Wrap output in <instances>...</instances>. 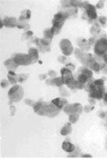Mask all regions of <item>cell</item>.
<instances>
[{
  "label": "cell",
  "mask_w": 107,
  "mask_h": 159,
  "mask_svg": "<svg viewBox=\"0 0 107 159\" xmlns=\"http://www.w3.org/2000/svg\"><path fill=\"white\" fill-rule=\"evenodd\" d=\"M78 119V116H76V117H73V115H71V116H70V120H71L72 123H74L76 120Z\"/></svg>",
  "instance_id": "obj_15"
},
{
  "label": "cell",
  "mask_w": 107,
  "mask_h": 159,
  "mask_svg": "<svg viewBox=\"0 0 107 159\" xmlns=\"http://www.w3.org/2000/svg\"><path fill=\"white\" fill-rule=\"evenodd\" d=\"M105 21H106V19H105V17L100 18V22H102L103 24H104V23H105Z\"/></svg>",
  "instance_id": "obj_16"
},
{
  "label": "cell",
  "mask_w": 107,
  "mask_h": 159,
  "mask_svg": "<svg viewBox=\"0 0 107 159\" xmlns=\"http://www.w3.org/2000/svg\"><path fill=\"white\" fill-rule=\"evenodd\" d=\"M107 51V39L102 38L98 40L95 46V53L97 55H103L105 54Z\"/></svg>",
  "instance_id": "obj_1"
},
{
  "label": "cell",
  "mask_w": 107,
  "mask_h": 159,
  "mask_svg": "<svg viewBox=\"0 0 107 159\" xmlns=\"http://www.w3.org/2000/svg\"><path fill=\"white\" fill-rule=\"evenodd\" d=\"M41 106H42V102H38L37 105H35V106H34V111H35V112H38V109H39V108Z\"/></svg>",
  "instance_id": "obj_13"
},
{
  "label": "cell",
  "mask_w": 107,
  "mask_h": 159,
  "mask_svg": "<svg viewBox=\"0 0 107 159\" xmlns=\"http://www.w3.org/2000/svg\"><path fill=\"white\" fill-rule=\"evenodd\" d=\"M14 61L17 64H22V65H27L29 63H31L30 61V58L29 56H27L25 54H18L14 58Z\"/></svg>",
  "instance_id": "obj_5"
},
{
  "label": "cell",
  "mask_w": 107,
  "mask_h": 159,
  "mask_svg": "<svg viewBox=\"0 0 107 159\" xmlns=\"http://www.w3.org/2000/svg\"><path fill=\"white\" fill-rule=\"evenodd\" d=\"M87 79H88V77L84 75V74H82V75L79 76V77H78V81H79V83H86L87 82Z\"/></svg>",
  "instance_id": "obj_10"
},
{
  "label": "cell",
  "mask_w": 107,
  "mask_h": 159,
  "mask_svg": "<svg viewBox=\"0 0 107 159\" xmlns=\"http://www.w3.org/2000/svg\"><path fill=\"white\" fill-rule=\"evenodd\" d=\"M83 156H84V157H86V156H87V157H91L90 155H83Z\"/></svg>",
  "instance_id": "obj_19"
},
{
  "label": "cell",
  "mask_w": 107,
  "mask_h": 159,
  "mask_svg": "<svg viewBox=\"0 0 107 159\" xmlns=\"http://www.w3.org/2000/svg\"><path fill=\"white\" fill-rule=\"evenodd\" d=\"M83 74H84L87 77H91V76H92V72L88 70V69H84V70H83Z\"/></svg>",
  "instance_id": "obj_11"
},
{
  "label": "cell",
  "mask_w": 107,
  "mask_h": 159,
  "mask_svg": "<svg viewBox=\"0 0 107 159\" xmlns=\"http://www.w3.org/2000/svg\"><path fill=\"white\" fill-rule=\"evenodd\" d=\"M62 82L63 83L69 84L71 82L73 81V77H72L71 70H68L67 69H62Z\"/></svg>",
  "instance_id": "obj_4"
},
{
  "label": "cell",
  "mask_w": 107,
  "mask_h": 159,
  "mask_svg": "<svg viewBox=\"0 0 107 159\" xmlns=\"http://www.w3.org/2000/svg\"><path fill=\"white\" fill-rule=\"evenodd\" d=\"M103 96V90L100 89L99 86L96 84H91V91H90V97L101 99Z\"/></svg>",
  "instance_id": "obj_3"
},
{
  "label": "cell",
  "mask_w": 107,
  "mask_h": 159,
  "mask_svg": "<svg viewBox=\"0 0 107 159\" xmlns=\"http://www.w3.org/2000/svg\"><path fill=\"white\" fill-rule=\"evenodd\" d=\"M62 148L65 151H67V152H72L73 149H74V146L71 143H70V142L65 141L62 143Z\"/></svg>",
  "instance_id": "obj_7"
},
{
  "label": "cell",
  "mask_w": 107,
  "mask_h": 159,
  "mask_svg": "<svg viewBox=\"0 0 107 159\" xmlns=\"http://www.w3.org/2000/svg\"><path fill=\"white\" fill-rule=\"evenodd\" d=\"M9 74H10V75H15V73H13L12 71H9Z\"/></svg>",
  "instance_id": "obj_20"
},
{
  "label": "cell",
  "mask_w": 107,
  "mask_h": 159,
  "mask_svg": "<svg viewBox=\"0 0 107 159\" xmlns=\"http://www.w3.org/2000/svg\"><path fill=\"white\" fill-rule=\"evenodd\" d=\"M104 100H105V101H107V93H105V98H104Z\"/></svg>",
  "instance_id": "obj_21"
},
{
  "label": "cell",
  "mask_w": 107,
  "mask_h": 159,
  "mask_svg": "<svg viewBox=\"0 0 107 159\" xmlns=\"http://www.w3.org/2000/svg\"><path fill=\"white\" fill-rule=\"evenodd\" d=\"M61 48L65 55H70L72 53V45L69 40L63 39L61 41Z\"/></svg>",
  "instance_id": "obj_2"
},
{
  "label": "cell",
  "mask_w": 107,
  "mask_h": 159,
  "mask_svg": "<svg viewBox=\"0 0 107 159\" xmlns=\"http://www.w3.org/2000/svg\"><path fill=\"white\" fill-rule=\"evenodd\" d=\"M103 84V81L102 79H98L95 81V83H94V84H96V85H102Z\"/></svg>",
  "instance_id": "obj_14"
},
{
  "label": "cell",
  "mask_w": 107,
  "mask_h": 159,
  "mask_svg": "<svg viewBox=\"0 0 107 159\" xmlns=\"http://www.w3.org/2000/svg\"><path fill=\"white\" fill-rule=\"evenodd\" d=\"M71 127H70V124H66L63 128H62L61 133H62V135H66V134H68V133L71 132Z\"/></svg>",
  "instance_id": "obj_9"
},
{
  "label": "cell",
  "mask_w": 107,
  "mask_h": 159,
  "mask_svg": "<svg viewBox=\"0 0 107 159\" xmlns=\"http://www.w3.org/2000/svg\"><path fill=\"white\" fill-rule=\"evenodd\" d=\"M103 59H104V61L107 62V54H104V56H103Z\"/></svg>",
  "instance_id": "obj_18"
},
{
  "label": "cell",
  "mask_w": 107,
  "mask_h": 159,
  "mask_svg": "<svg viewBox=\"0 0 107 159\" xmlns=\"http://www.w3.org/2000/svg\"><path fill=\"white\" fill-rule=\"evenodd\" d=\"M10 20H11V21H13V23H15V20H13V18H10ZM10 23H12V22H9V23H8V26L11 27V24H10Z\"/></svg>",
  "instance_id": "obj_17"
},
{
  "label": "cell",
  "mask_w": 107,
  "mask_h": 159,
  "mask_svg": "<svg viewBox=\"0 0 107 159\" xmlns=\"http://www.w3.org/2000/svg\"><path fill=\"white\" fill-rule=\"evenodd\" d=\"M99 65H98L97 63H96V62H94V63H92V66H91V68L93 69H95L96 71H98L99 70Z\"/></svg>",
  "instance_id": "obj_12"
},
{
  "label": "cell",
  "mask_w": 107,
  "mask_h": 159,
  "mask_svg": "<svg viewBox=\"0 0 107 159\" xmlns=\"http://www.w3.org/2000/svg\"><path fill=\"white\" fill-rule=\"evenodd\" d=\"M87 13H88V17L90 19H96V12L95 6L91 5V4H88V6H87Z\"/></svg>",
  "instance_id": "obj_6"
},
{
  "label": "cell",
  "mask_w": 107,
  "mask_h": 159,
  "mask_svg": "<svg viewBox=\"0 0 107 159\" xmlns=\"http://www.w3.org/2000/svg\"><path fill=\"white\" fill-rule=\"evenodd\" d=\"M62 100L61 99H59V98H57V99H54V100H53V104H54L56 107H58L59 108H61L62 107V104H63V101H61Z\"/></svg>",
  "instance_id": "obj_8"
}]
</instances>
